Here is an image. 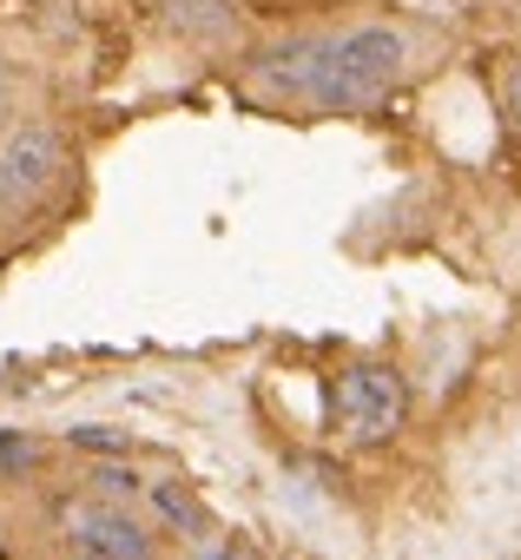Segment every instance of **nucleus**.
<instances>
[{"label":"nucleus","instance_id":"1","mask_svg":"<svg viewBox=\"0 0 521 560\" xmlns=\"http://www.w3.org/2000/svg\"><path fill=\"white\" fill-rule=\"evenodd\" d=\"M396 73H403V34L396 27H357L344 40H324L304 100L317 113H363L396 86Z\"/></svg>","mask_w":521,"mask_h":560},{"label":"nucleus","instance_id":"2","mask_svg":"<svg viewBox=\"0 0 521 560\" xmlns=\"http://www.w3.org/2000/svg\"><path fill=\"white\" fill-rule=\"evenodd\" d=\"M60 165H67V152H60V139L47 126H14L0 139V218L27 211L60 178Z\"/></svg>","mask_w":521,"mask_h":560},{"label":"nucleus","instance_id":"3","mask_svg":"<svg viewBox=\"0 0 521 560\" xmlns=\"http://www.w3.org/2000/svg\"><path fill=\"white\" fill-rule=\"evenodd\" d=\"M403 409H409V396H403V376H396L390 363H357V370H344V383H337V416H344L363 442L396 435V429H403Z\"/></svg>","mask_w":521,"mask_h":560},{"label":"nucleus","instance_id":"4","mask_svg":"<svg viewBox=\"0 0 521 560\" xmlns=\"http://www.w3.org/2000/svg\"><path fill=\"white\" fill-rule=\"evenodd\" d=\"M73 547H80V560H152V540L119 508H80L73 514Z\"/></svg>","mask_w":521,"mask_h":560},{"label":"nucleus","instance_id":"5","mask_svg":"<svg viewBox=\"0 0 521 560\" xmlns=\"http://www.w3.org/2000/svg\"><path fill=\"white\" fill-rule=\"evenodd\" d=\"M317 54H324V40H298V47H278V54H265L257 80H265L271 93H285V100H304V93H311V73H317Z\"/></svg>","mask_w":521,"mask_h":560},{"label":"nucleus","instance_id":"6","mask_svg":"<svg viewBox=\"0 0 521 560\" xmlns=\"http://www.w3.org/2000/svg\"><path fill=\"white\" fill-rule=\"evenodd\" d=\"M165 8H172V27H178L185 40L218 47V40L238 34V8H231V0H165Z\"/></svg>","mask_w":521,"mask_h":560},{"label":"nucleus","instance_id":"7","mask_svg":"<svg viewBox=\"0 0 521 560\" xmlns=\"http://www.w3.org/2000/svg\"><path fill=\"white\" fill-rule=\"evenodd\" d=\"M152 501H159V514H165L172 527H185L192 540L211 534V521H205V508H198V494H192L185 481H152Z\"/></svg>","mask_w":521,"mask_h":560},{"label":"nucleus","instance_id":"8","mask_svg":"<svg viewBox=\"0 0 521 560\" xmlns=\"http://www.w3.org/2000/svg\"><path fill=\"white\" fill-rule=\"evenodd\" d=\"M27 462H34V442H27V435H14V429H0V481L21 475Z\"/></svg>","mask_w":521,"mask_h":560},{"label":"nucleus","instance_id":"9","mask_svg":"<svg viewBox=\"0 0 521 560\" xmlns=\"http://www.w3.org/2000/svg\"><path fill=\"white\" fill-rule=\"evenodd\" d=\"M211 560H265V547H257L251 534H224V540L211 547Z\"/></svg>","mask_w":521,"mask_h":560},{"label":"nucleus","instance_id":"10","mask_svg":"<svg viewBox=\"0 0 521 560\" xmlns=\"http://www.w3.org/2000/svg\"><path fill=\"white\" fill-rule=\"evenodd\" d=\"M93 481H100L106 494H132V488H139V475H132V468H100Z\"/></svg>","mask_w":521,"mask_h":560},{"label":"nucleus","instance_id":"11","mask_svg":"<svg viewBox=\"0 0 521 560\" xmlns=\"http://www.w3.org/2000/svg\"><path fill=\"white\" fill-rule=\"evenodd\" d=\"M73 442H80V448H106V455H119V448H126V442H119V435H106V429H73Z\"/></svg>","mask_w":521,"mask_h":560},{"label":"nucleus","instance_id":"12","mask_svg":"<svg viewBox=\"0 0 521 560\" xmlns=\"http://www.w3.org/2000/svg\"><path fill=\"white\" fill-rule=\"evenodd\" d=\"M508 106H514V119H521V67H514V80H508Z\"/></svg>","mask_w":521,"mask_h":560},{"label":"nucleus","instance_id":"13","mask_svg":"<svg viewBox=\"0 0 521 560\" xmlns=\"http://www.w3.org/2000/svg\"><path fill=\"white\" fill-rule=\"evenodd\" d=\"M416 8H429V14H442V8H455V0H416Z\"/></svg>","mask_w":521,"mask_h":560}]
</instances>
